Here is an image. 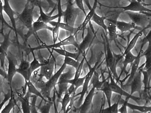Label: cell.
Listing matches in <instances>:
<instances>
[{"mask_svg":"<svg viewBox=\"0 0 151 113\" xmlns=\"http://www.w3.org/2000/svg\"></svg>","mask_w":151,"mask_h":113,"instance_id":"11a10c76","label":"cell"},{"mask_svg":"<svg viewBox=\"0 0 151 113\" xmlns=\"http://www.w3.org/2000/svg\"><path fill=\"white\" fill-rule=\"evenodd\" d=\"M149 99L150 100V102L151 103V96L150 95H149Z\"/></svg>","mask_w":151,"mask_h":113,"instance_id":"816d5d0a","label":"cell"},{"mask_svg":"<svg viewBox=\"0 0 151 113\" xmlns=\"http://www.w3.org/2000/svg\"><path fill=\"white\" fill-rule=\"evenodd\" d=\"M129 1L130 0H99L103 4H106L108 7L110 8H117L120 5L121 2L122 1Z\"/></svg>","mask_w":151,"mask_h":113,"instance_id":"e575fe53","label":"cell"},{"mask_svg":"<svg viewBox=\"0 0 151 113\" xmlns=\"http://www.w3.org/2000/svg\"><path fill=\"white\" fill-rule=\"evenodd\" d=\"M6 58L8 60V73H7V83L11 90L12 88V81L15 74L17 73L18 58L11 52L8 51Z\"/></svg>","mask_w":151,"mask_h":113,"instance_id":"277c9868","label":"cell"},{"mask_svg":"<svg viewBox=\"0 0 151 113\" xmlns=\"http://www.w3.org/2000/svg\"><path fill=\"white\" fill-rule=\"evenodd\" d=\"M107 21L106 26H107V33L109 35V39L111 41H114L116 43L118 35L117 33V27H116V21H114L110 19H106Z\"/></svg>","mask_w":151,"mask_h":113,"instance_id":"ac0fdd59","label":"cell"},{"mask_svg":"<svg viewBox=\"0 0 151 113\" xmlns=\"http://www.w3.org/2000/svg\"><path fill=\"white\" fill-rule=\"evenodd\" d=\"M89 24V26L87 28V35L85 38H83V41L79 44V48L77 49L78 52L82 55L85 54V50L90 46L95 36V32L91 22Z\"/></svg>","mask_w":151,"mask_h":113,"instance_id":"9c48e42d","label":"cell"},{"mask_svg":"<svg viewBox=\"0 0 151 113\" xmlns=\"http://www.w3.org/2000/svg\"><path fill=\"white\" fill-rule=\"evenodd\" d=\"M17 100L16 98L15 92L13 90H11V96L10 98L9 99V102L8 104L5 107L1 112L2 113H9L10 112L12 109H14L15 107L17 105Z\"/></svg>","mask_w":151,"mask_h":113,"instance_id":"603a6c76","label":"cell"},{"mask_svg":"<svg viewBox=\"0 0 151 113\" xmlns=\"http://www.w3.org/2000/svg\"><path fill=\"white\" fill-rule=\"evenodd\" d=\"M32 54L33 56V60L30 63V67L29 68V72L30 75L31 76L32 75V74L35 72V71L38 69L39 68H40L42 66L44 65L45 63H40L39 62V61L37 60L35 57V55L34 53V51H32Z\"/></svg>","mask_w":151,"mask_h":113,"instance_id":"f1b7e54d","label":"cell"},{"mask_svg":"<svg viewBox=\"0 0 151 113\" xmlns=\"http://www.w3.org/2000/svg\"><path fill=\"white\" fill-rule=\"evenodd\" d=\"M106 65L108 68L110 69V71L111 72L114 77L115 79L118 81L119 79L118 76L116 71V63L115 58L113 53L111 45L109 43V39L107 37V35H106Z\"/></svg>","mask_w":151,"mask_h":113,"instance_id":"8992f818","label":"cell"},{"mask_svg":"<svg viewBox=\"0 0 151 113\" xmlns=\"http://www.w3.org/2000/svg\"><path fill=\"white\" fill-rule=\"evenodd\" d=\"M104 86H102L100 90L102 91L105 95L107 99V104L108 107H110L111 105V100L112 95V91L110 88L109 85V82H106L104 84Z\"/></svg>","mask_w":151,"mask_h":113,"instance_id":"83f0119b","label":"cell"},{"mask_svg":"<svg viewBox=\"0 0 151 113\" xmlns=\"http://www.w3.org/2000/svg\"><path fill=\"white\" fill-rule=\"evenodd\" d=\"M142 72L141 69L138 70V71L136 73L132 82L129 85L130 86L131 91L130 94L133 95L135 92H137L139 93L140 97H142V89L143 85V82L142 79Z\"/></svg>","mask_w":151,"mask_h":113,"instance_id":"4fadbf2b","label":"cell"},{"mask_svg":"<svg viewBox=\"0 0 151 113\" xmlns=\"http://www.w3.org/2000/svg\"><path fill=\"white\" fill-rule=\"evenodd\" d=\"M11 31H9L8 33L4 34V41L0 44V63L1 67L3 69L5 70L4 69V63L5 59L7 56L8 52V48L12 44V41L10 39V34Z\"/></svg>","mask_w":151,"mask_h":113,"instance_id":"30bf717a","label":"cell"},{"mask_svg":"<svg viewBox=\"0 0 151 113\" xmlns=\"http://www.w3.org/2000/svg\"><path fill=\"white\" fill-rule=\"evenodd\" d=\"M126 13L129 16V18L137 27H139L144 31L146 29L149 28L150 23L151 17L148 16L146 12H134L127 11Z\"/></svg>","mask_w":151,"mask_h":113,"instance_id":"3957f363","label":"cell"},{"mask_svg":"<svg viewBox=\"0 0 151 113\" xmlns=\"http://www.w3.org/2000/svg\"><path fill=\"white\" fill-rule=\"evenodd\" d=\"M46 103H47V104L40 108V111L41 112L49 113L50 110V108L52 106L53 103L51 102V100L47 101Z\"/></svg>","mask_w":151,"mask_h":113,"instance_id":"60d3db41","label":"cell"},{"mask_svg":"<svg viewBox=\"0 0 151 113\" xmlns=\"http://www.w3.org/2000/svg\"><path fill=\"white\" fill-rule=\"evenodd\" d=\"M21 62L18 68H17V73L20 74L24 78L25 81L31 79L32 76L29 72L30 63L27 59L24 58L20 60Z\"/></svg>","mask_w":151,"mask_h":113,"instance_id":"2e32d148","label":"cell"},{"mask_svg":"<svg viewBox=\"0 0 151 113\" xmlns=\"http://www.w3.org/2000/svg\"><path fill=\"white\" fill-rule=\"evenodd\" d=\"M0 33H1V34H3V35H4V33H3V31L2 29H1V30H0ZM1 42H0V44H1Z\"/></svg>","mask_w":151,"mask_h":113,"instance_id":"681fc988","label":"cell"},{"mask_svg":"<svg viewBox=\"0 0 151 113\" xmlns=\"http://www.w3.org/2000/svg\"><path fill=\"white\" fill-rule=\"evenodd\" d=\"M128 107L130 108L132 110L138 111L142 113H151V106H146L136 105L128 103Z\"/></svg>","mask_w":151,"mask_h":113,"instance_id":"4dcf8cb0","label":"cell"},{"mask_svg":"<svg viewBox=\"0 0 151 113\" xmlns=\"http://www.w3.org/2000/svg\"><path fill=\"white\" fill-rule=\"evenodd\" d=\"M126 98V100L124 101L122 106L121 107V108H120V109H119V112L121 113H127V107H128L127 104L128 103L129 100L130 99L128 97Z\"/></svg>","mask_w":151,"mask_h":113,"instance_id":"7bdbcfd3","label":"cell"},{"mask_svg":"<svg viewBox=\"0 0 151 113\" xmlns=\"http://www.w3.org/2000/svg\"><path fill=\"white\" fill-rule=\"evenodd\" d=\"M129 5L120 8L122 9L123 12L127 11L134 12H151V10L145 7L143 4L142 0H130Z\"/></svg>","mask_w":151,"mask_h":113,"instance_id":"7c38bea8","label":"cell"},{"mask_svg":"<svg viewBox=\"0 0 151 113\" xmlns=\"http://www.w3.org/2000/svg\"><path fill=\"white\" fill-rule=\"evenodd\" d=\"M66 2V9L62 12V17L64 23L74 27L76 18L81 11L75 7L73 0H68Z\"/></svg>","mask_w":151,"mask_h":113,"instance_id":"7a4b0ae2","label":"cell"},{"mask_svg":"<svg viewBox=\"0 0 151 113\" xmlns=\"http://www.w3.org/2000/svg\"><path fill=\"white\" fill-rule=\"evenodd\" d=\"M124 60H123V67H122V70L121 73L120 75L119 78L122 75L123 72H126L127 70V67L129 64H132L133 62L136 59L137 56L134 55L131 51L128 52L124 55Z\"/></svg>","mask_w":151,"mask_h":113,"instance_id":"cb8c5ba5","label":"cell"},{"mask_svg":"<svg viewBox=\"0 0 151 113\" xmlns=\"http://www.w3.org/2000/svg\"><path fill=\"white\" fill-rule=\"evenodd\" d=\"M146 13L148 15V16L151 17V14H150V13H148V12H146Z\"/></svg>","mask_w":151,"mask_h":113,"instance_id":"f907efd6","label":"cell"},{"mask_svg":"<svg viewBox=\"0 0 151 113\" xmlns=\"http://www.w3.org/2000/svg\"><path fill=\"white\" fill-rule=\"evenodd\" d=\"M85 78V76L83 77H79L76 80H74L73 79L63 80L61 82H58L57 85L62 84H70L73 85L75 86V91L76 92L78 88L83 85Z\"/></svg>","mask_w":151,"mask_h":113,"instance_id":"484cf974","label":"cell"},{"mask_svg":"<svg viewBox=\"0 0 151 113\" xmlns=\"http://www.w3.org/2000/svg\"><path fill=\"white\" fill-rule=\"evenodd\" d=\"M64 63L67 65H69V66L73 67L76 70L78 68L80 63V62L79 61L76 60L73 58L67 57V56H65Z\"/></svg>","mask_w":151,"mask_h":113,"instance_id":"8d00e7d4","label":"cell"},{"mask_svg":"<svg viewBox=\"0 0 151 113\" xmlns=\"http://www.w3.org/2000/svg\"><path fill=\"white\" fill-rule=\"evenodd\" d=\"M143 45H142L141 46V48L138 53V55L137 56L136 59L133 62V63L131 64V72L129 74V77L128 80L126 84V86H129L130 85V83L132 82V80L134 78L136 73L138 70L139 68V64H140V62H141V59L142 58V55H141L142 54V49Z\"/></svg>","mask_w":151,"mask_h":113,"instance_id":"9a60e30c","label":"cell"},{"mask_svg":"<svg viewBox=\"0 0 151 113\" xmlns=\"http://www.w3.org/2000/svg\"><path fill=\"white\" fill-rule=\"evenodd\" d=\"M65 1H66V2L67 1H68V0H65Z\"/></svg>","mask_w":151,"mask_h":113,"instance_id":"db71d44e","label":"cell"},{"mask_svg":"<svg viewBox=\"0 0 151 113\" xmlns=\"http://www.w3.org/2000/svg\"><path fill=\"white\" fill-rule=\"evenodd\" d=\"M55 63V58L53 55H50L48 60L45 62L44 65L40 68L38 77L41 78L45 77L47 80H49L53 76Z\"/></svg>","mask_w":151,"mask_h":113,"instance_id":"52a82bcc","label":"cell"},{"mask_svg":"<svg viewBox=\"0 0 151 113\" xmlns=\"http://www.w3.org/2000/svg\"><path fill=\"white\" fill-rule=\"evenodd\" d=\"M46 1L48 3L50 8H54L56 5H57V4L55 3L52 0H46Z\"/></svg>","mask_w":151,"mask_h":113,"instance_id":"c3c4849f","label":"cell"},{"mask_svg":"<svg viewBox=\"0 0 151 113\" xmlns=\"http://www.w3.org/2000/svg\"><path fill=\"white\" fill-rule=\"evenodd\" d=\"M109 78H110V82L109 83V85L112 92L117 93L121 96H124L126 97L129 98V99H133L137 104L140 105V103L142 101V98L133 96V95H131V94L125 91L115 82L114 78L110 73H109Z\"/></svg>","mask_w":151,"mask_h":113,"instance_id":"ba28073f","label":"cell"},{"mask_svg":"<svg viewBox=\"0 0 151 113\" xmlns=\"http://www.w3.org/2000/svg\"><path fill=\"white\" fill-rule=\"evenodd\" d=\"M143 31H144L143 30H142V31H140V32L137 33H136L135 35L133 38L130 41V42L128 44L127 48L125 49V51H124V53H123V56H124L128 52L131 51V50L134 47L136 44L137 42L138 41V39L142 35Z\"/></svg>","mask_w":151,"mask_h":113,"instance_id":"4316f807","label":"cell"},{"mask_svg":"<svg viewBox=\"0 0 151 113\" xmlns=\"http://www.w3.org/2000/svg\"><path fill=\"white\" fill-rule=\"evenodd\" d=\"M144 56L145 58L144 67L142 70H147L151 67V45H148V48L142 56Z\"/></svg>","mask_w":151,"mask_h":113,"instance_id":"f546056e","label":"cell"},{"mask_svg":"<svg viewBox=\"0 0 151 113\" xmlns=\"http://www.w3.org/2000/svg\"><path fill=\"white\" fill-rule=\"evenodd\" d=\"M98 63V62L96 63L94 67L90 69L88 74L85 75V80H84V82H83V85L82 86L83 88L82 91L80 93H78L77 95H75L76 97H77L79 95H80V98L77 103V106H78V107H79L81 104L84 96L87 92L88 91L89 83L91 80V77H92L94 72L96 71V69L97 67Z\"/></svg>","mask_w":151,"mask_h":113,"instance_id":"8fae6325","label":"cell"},{"mask_svg":"<svg viewBox=\"0 0 151 113\" xmlns=\"http://www.w3.org/2000/svg\"><path fill=\"white\" fill-rule=\"evenodd\" d=\"M52 50L56 52L57 53L59 54L60 55L71 57V58H73V59H75L76 60L79 61V60H80L81 61V60H82L83 56L85 55V54L82 55L80 53L78 52L76 53H72L66 51V50H64V49H58V48H52Z\"/></svg>","mask_w":151,"mask_h":113,"instance_id":"d6986e66","label":"cell"},{"mask_svg":"<svg viewBox=\"0 0 151 113\" xmlns=\"http://www.w3.org/2000/svg\"><path fill=\"white\" fill-rule=\"evenodd\" d=\"M57 23L60 28H62V29L70 32L71 34L76 35L77 33L79 31L78 28H75L73 26L69 25V24L66 23H64V22L63 23H62V22H61V21H59V20H58Z\"/></svg>","mask_w":151,"mask_h":113,"instance_id":"1f68e13d","label":"cell"},{"mask_svg":"<svg viewBox=\"0 0 151 113\" xmlns=\"http://www.w3.org/2000/svg\"><path fill=\"white\" fill-rule=\"evenodd\" d=\"M71 96L67 93L66 91L65 92V94L63 98L61 101L62 104V108H61V112H63V113H65L66 110V107L70 101Z\"/></svg>","mask_w":151,"mask_h":113,"instance_id":"d590c367","label":"cell"},{"mask_svg":"<svg viewBox=\"0 0 151 113\" xmlns=\"http://www.w3.org/2000/svg\"><path fill=\"white\" fill-rule=\"evenodd\" d=\"M143 1H145V0H142Z\"/></svg>","mask_w":151,"mask_h":113,"instance_id":"f5cc1de1","label":"cell"},{"mask_svg":"<svg viewBox=\"0 0 151 113\" xmlns=\"http://www.w3.org/2000/svg\"><path fill=\"white\" fill-rule=\"evenodd\" d=\"M57 7L58 10V14H62L63 10L62 9V0H57Z\"/></svg>","mask_w":151,"mask_h":113,"instance_id":"bcb514c9","label":"cell"},{"mask_svg":"<svg viewBox=\"0 0 151 113\" xmlns=\"http://www.w3.org/2000/svg\"><path fill=\"white\" fill-rule=\"evenodd\" d=\"M91 84L93 86H94L96 88V89L100 90L101 87L103 85V84L104 83V82H100L99 80V76L98 74L96 71L94 72L92 77H91Z\"/></svg>","mask_w":151,"mask_h":113,"instance_id":"836d02e7","label":"cell"},{"mask_svg":"<svg viewBox=\"0 0 151 113\" xmlns=\"http://www.w3.org/2000/svg\"><path fill=\"white\" fill-rule=\"evenodd\" d=\"M85 60V55L83 56L82 60L80 62V64L78 66V68L76 70V72L75 75H74V78L73 79L76 80L80 77L81 75V73L83 67V63H84V61Z\"/></svg>","mask_w":151,"mask_h":113,"instance_id":"f35d334b","label":"cell"},{"mask_svg":"<svg viewBox=\"0 0 151 113\" xmlns=\"http://www.w3.org/2000/svg\"><path fill=\"white\" fill-rule=\"evenodd\" d=\"M98 0H94V4H93V6L91 7V9L89 10L88 13L85 16V18L83 20V22L82 23L80 27L78 28L79 31H83L82 37L83 38L84 34V31L86 29V26L91 21V18L94 15V13L96 12V9L97 7L98 4Z\"/></svg>","mask_w":151,"mask_h":113,"instance_id":"e0dca14e","label":"cell"},{"mask_svg":"<svg viewBox=\"0 0 151 113\" xmlns=\"http://www.w3.org/2000/svg\"><path fill=\"white\" fill-rule=\"evenodd\" d=\"M0 75L4 78V79H6L7 76V74L5 72L4 70L3 69L1 68H0Z\"/></svg>","mask_w":151,"mask_h":113,"instance_id":"7dc6e473","label":"cell"},{"mask_svg":"<svg viewBox=\"0 0 151 113\" xmlns=\"http://www.w3.org/2000/svg\"><path fill=\"white\" fill-rule=\"evenodd\" d=\"M83 0H75L76 4L77 7L83 11L84 13V15L86 16V11H85V9H84V6H83Z\"/></svg>","mask_w":151,"mask_h":113,"instance_id":"ee69618b","label":"cell"},{"mask_svg":"<svg viewBox=\"0 0 151 113\" xmlns=\"http://www.w3.org/2000/svg\"><path fill=\"white\" fill-rule=\"evenodd\" d=\"M119 102L114 103L112 105H111L110 107H108L107 108H106L104 110H103L102 112L119 113Z\"/></svg>","mask_w":151,"mask_h":113,"instance_id":"74e56055","label":"cell"},{"mask_svg":"<svg viewBox=\"0 0 151 113\" xmlns=\"http://www.w3.org/2000/svg\"><path fill=\"white\" fill-rule=\"evenodd\" d=\"M25 85L27 86V89H28V91L33 95H35L37 97H39L41 98L43 101L45 102H47L48 100L46 99L44 97H43L41 93L39 91L37 88L35 87V85L33 84L31 81V79L29 80H26L25 81Z\"/></svg>","mask_w":151,"mask_h":113,"instance_id":"7402d4cb","label":"cell"},{"mask_svg":"<svg viewBox=\"0 0 151 113\" xmlns=\"http://www.w3.org/2000/svg\"><path fill=\"white\" fill-rule=\"evenodd\" d=\"M37 96L35 95H32L31 97L32 98V103L30 104V109L31 113H38L35 107V103L37 99Z\"/></svg>","mask_w":151,"mask_h":113,"instance_id":"b9f144b4","label":"cell"},{"mask_svg":"<svg viewBox=\"0 0 151 113\" xmlns=\"http://www.w3.org/2000/svg\"><path fill=\"white\" fill-rule=\"evenodd\" d=\"M40 9V16L38 18V19L40 21H42L46 23H49L51 21H54L55 19L58 18L59 17H62V16L60 14H58L55 16H51L49 14H46L43 11L42 5L39 7Z\"/></svg>","mask_w":151,"mask_h":113,"instance_id":"ffe728a7","label":"cell"},{"mask_svg":"<svg viewBox=\"0 0 151 113\" xmlns=\"http://www.w3.org/2000/svg\"><path fill=\"white\" fill-rule=\"evenodd\" d=\"M144 41L143 42L142 45H144L145 44V42H148L149 43V45H151V28L147 35L144 38Z\"/></svg>","mask_w":151,"mask_h":113,"instance_id":"f6af8a7d","label":"cell"},{"mask_svg":"<svg viewBox=\"0 0 151 113\" xmlns=\"http://www.w3.org/2000/svg\"><path fill=\"white\" fill-rule=\"evenodd\" d=\"M115 24L117 29L119 30L122 33L136 28V26L132 22L127 23L124 21H116Z\"/></svg>","mask_w":151,"mask_h":113,"instance_id":"44dd1931","label":"cell"},{"mask_svg":"<svg viewBox=\"0 0 151 113\" xmlns=\"http://www.w3.org/2000/svg\"><path fill=\"white\" fill-rule=\"evenodd\" d=\"M12 90L9 89V90H7V93H4V99L3 100L2 102L0 104V112H1V110L4 104L10 98L11 96Z\"/></svg>","mask_w":151,"mask_h":113,"instance_id":"ab89813d","label":"cell"},{"mask_svg":"<svg viewBox=\"0 0 151 113\" xmlns=\"http://www.w3.org/2000/svg\"><path fill=\"white\" fill-rule=\"evenodd\" d=\"M95 90L96 88L93 86L84 99L83 104L76 109L77 112L85 113H87L89 111L92 104L93 97L95 95Z\"/></svg>","mask_w":151,"mask_h":113,"instance_id":"5bb4252c","label":"cell"},{"mask_svg":"<svg viewBox=\"0 0 151 113\" xmlns=\"http://www.w3.org/2000/svg\"><path fill=\"white\" fill-rule=\"evenodd\" d=\"M66 65L64 63L62 67L58 70V71L53 75L51 78L47 82L43 81V78H41L38 77V79H35L33 81L35 83L34 85L37 89L40 90V92L43 97L48 101H50V94L52 90L55 88L56 85H57L58 80L60 76L62 75L63 70L66 68Z\"/></svg>","mask_w":151,"mask_h":113,"instance_id":"6da1fadb","label":"cell"},{"mask_svg":"<svg viewBox=\"0 0 151 113\" xmlns=\"http://www.w3.org/2000/svg\"><path fill=\"white\" fill-rule=\"evenodd\" d=\"M49 23L53 27L52 30V36H53V42L54 44L56 43L58 39V34H59V25L57 22L52 21L50 22Z\"/></svg>","mask_w":151,"mask_h":113,"instance_id":"d6a6232c","label":"cell"},{"mask_svg":"<svg viewBox=\"0 0 151 113\" xmlns=\"http://www.w3.org/2000/svg\"><path fill=\"white\" fill-rule=\"evenodd\" d=\"M106 19V17L105 16H100L95 12L91 18V21H93L98 25L101 26L104 30L106 35H107L108 33H107V26L106 24L105 23V20Z\"/></svg>","mask_w":151,"mask_h":113,"instance_id":"d4e9b609","label":"cell"},{"mask_svg":"<svg viewBox=\"0 0 151 113\" xmlns=\"http://www.w3.org/2000/svg\"><path fill=\"white\" fill-rule=\"evenodd\" d=\"M68 45H73L78 49L79 48V44L77 43L76 40L75 35L71 34L69 37L58 43H55V44L50 45L43 44V45L38 46L37 47L30 48V52L32 53V51L40 50V49H43V48L52 49L54 48H58L61 47L62 46Z\"/></svg>","mask_w":151,"mask_h":113,"instance_id":"5b68a950","label":"cell"}]
</instances>
